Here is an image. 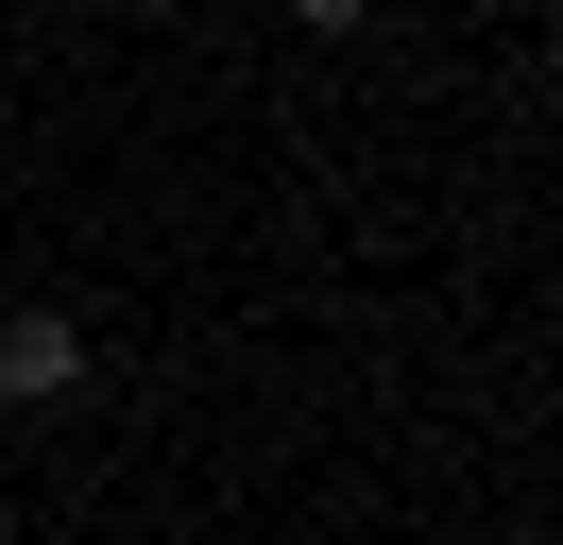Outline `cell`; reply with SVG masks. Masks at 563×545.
Listing matches in <instances>:
<instances>
[{
  "label": "cell",
  "mask_w": 563,
  "mask_h": 545,
  "mask_svg": "<svg viewBox=\"0 0 563 545\" xmlns=\"http://www.w3.org/2000/svg\"><path fill=\"white\" fill-rule=\"evenodd\" d=\"M86 375V341H69V307H18V324H0V392L35 409V392H69Z\"/></svg>",
  "instance_id": "cell-1"
}]
</instances>
